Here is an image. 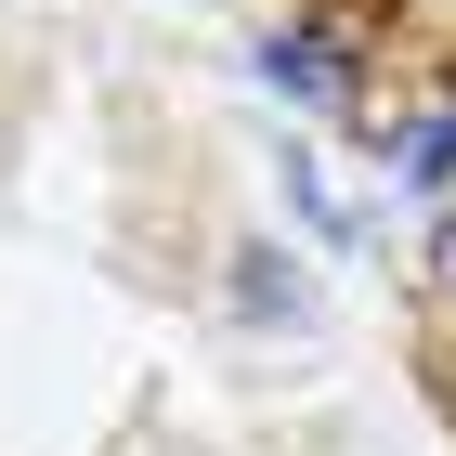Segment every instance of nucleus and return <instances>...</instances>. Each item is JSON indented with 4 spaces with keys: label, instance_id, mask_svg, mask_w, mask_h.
Instances as JSON below:
<instances>
[{
    "label": "nucleus",
    "instance_id": "nucleus-1",
    "mask_svg": "<svg viewBox=\"0 0 456 456\" xmlns=\"http://www.w3.org/2000/svg\"><path fill=\"white\" fill-rule=\"evenodd\" d=\"M261 78H274V92H300V105H339V92H352L339 27H287V39H261Z\"/></svg>",
    "mask_w": 456,
    "mask_h": 456
},
{
    "label": "nucleus",
    "instance_id": "nucleus-2",
    "mask_svg": "<svg viewBox=\"0 0 456 456\" xmlns=\"http://www.w3.org/2000/svg\"><path fill=\"white\" fill-rule=\"evenodd\" d=\"M391 170H404V183H456V105L404 118V131H391Z\"/></svg>",
    "mask_w": 456,
    "mask_h": 456
},
{
    "label": "nucleus",
    "instance_id": "nucleus-3",
    "mask_svg": "<svg viewBox=\"0 0 456 456\" xmlns=\"http://www.w3.org/2000/svg\"><path fill=\"white\" fill-rule=\"evenodd\" d=\"M235 300H248V314H287V326L314 314V287L287 274V248H248V274H235Z\"/></svg>",
    "mask_w": 456,
    "mask_h": 456
},
{
    "label": "nucleus",
    "instance_id": "nucleus-4",
    "mask_svg": "<svg viewBox=\"0 0 456 456\" xmlns=\"http://www.w3.org/2000/svg\"><path fill=\"white\" fill-rule=\"evenodd\" d=\"M430 287L456 300V209H444V235H430Z\"/></svg>",
    "mask_w": 456,
    "mask_h": 456
}]
</instances>
